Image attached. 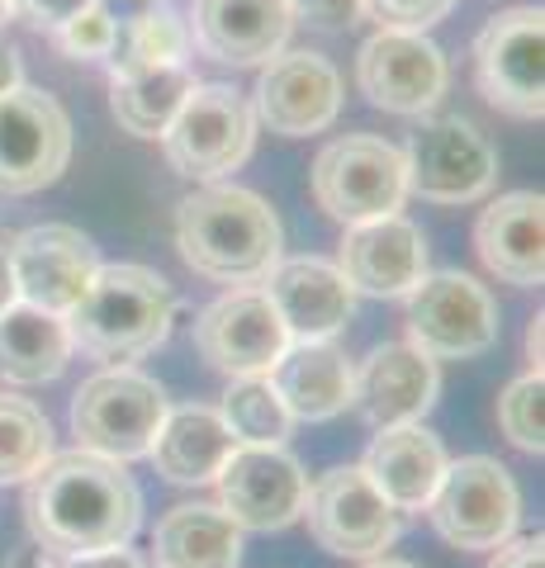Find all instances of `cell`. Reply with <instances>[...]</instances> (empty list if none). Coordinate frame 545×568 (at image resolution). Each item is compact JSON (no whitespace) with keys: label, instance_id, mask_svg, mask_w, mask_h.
<instances>
[{"label":"cell","instance_id":"obj_1","mask_svg":"<svg viewBox=\"0 0 545 568\" xmlns=\"http://www.w3.org/2000/svg\"><path fill=\"white\" fill-rule=\"evenodd\" d=\"M24 521L48 559L119 549L143 521V493L119 459L91 450L48 455L24 478Z\"/></svg>","mask_w":545,"mask_h":568},{"label":"cell","instance_id":"obj_2","mask_svg":"<svg viewBox=\"0 0 545 568\" xmlns=\"http://www.w3.org/2000/svg\"><path fill=\"white\" fill-rule=\"evenodd\" d=\"M175 246L185 265L214 284H261L275 261L285 233L275 209L242 185H200L175 209Z\"/></svg>","mask_w":545,"mask_h":568},{"label":"cell","instance_id":"obj_3","mask_svg":"<svg viewBox=\"0 0 545 568\" xmlns=\"http://www.w3.org/2000/svg\"><path fill=\"white\" fill-rule=\"evenodd\" d=\"M171 323H175L171 284L133 261L100 265L95 280L85 284L81 304L67 313L72 346H81L91 361L104 365L143 361L148 351H157L171 336Z\"/></svg>","mask_w":545,"mask_h":568},{"label":"cell","instance_id":"obj_4","mask_svg":"<svg viewBox=\"0 0 545 568\" xmlns=\"http://www.w3.org/2000/svg\"><path fill=\"white\" fill-rule=\"evenodd\" d=\"M166 394L162 384L148 379L133 365H104L100 375H91L77 398H72V436L77 450H91L104 459H143L152 450L157 432L166 422Z\"/></svg>","mask_w":545,"mask_h":568},{"label":"cell","instance_id":"obj_5","mask_svg":"<svg viewBox=\"0 0 545 568\" xmlns=\"http://www.w3.org/2000/svg\"><path fill=\"white\" fill-rule=\"evenodd\" d=\"M427 517L446 545L470 549V555H494L498 545L517 536L522 493L513 474L488 455L446 459V474L427 503Z\"/></svg>","mask_w":545,"mask_h":568},{"label":"cell","instance_id":"obj_6","mask_svg":"<svg viewBox=\"0 0 545 568\" xmlns=\"http://www.w3.org/2000/svg\"><path fill=\"white\" fill-rule=\"evenodd\" d=\"M313 200L337 223H371L390 219L408 200V175H403V152L390 138L346 133L332 138L313 162Z\"/></svg>","mask_w":545,"mask_h":568},{"label":"cell","instance_id":"obj_7","mask_svg":"<svg viewBox=\"0 0 545 568\" xmlns=\"http://www.w3.org/2000/svg\"><path fill=\"white\" fill-rule=\"evenodd\" d=\"M256 119L252 104L233 85H190L185 104L175 110L171 129L162 133V152L175 175L200 185H214L233 175L252 156Z\"/></svg>","mask_w":545,"mask_h":568},{"label":"cell","instance_id":"obj_8","mask_svg":"<svg viewBox=\"0 0 545 568\" xmlns=\"http://www.w3.org/2000/svg\"><path fill=\"white\" fill-rule=\"evenodd\" d=\"M545 14L541 6H513L488 14L474 39V81L494 110L513 119L545 114Z\"/></svg>","mask_w":545,"mask_h":568},{"label":"cell","instance_id":"obj_9","mask_svg":"<svg viewBox=\"0 0 545 568\" xmlns=\"http://www.w3.org/2000/svg\"><path fill=\"white\" fill-rule=\"evenodd\" d=\"M403 152V175L408 194H422L432 204H474L498 181V152L470 119L446 114L427 119L408 133Z\"/></svg>","mask_w":545,"mask_h":568},{"label":"cell","instance_id":"obj_10","mask_svg":"<svg viewBox=\"0 0 545 568\" xmlns=\"http://www.w3.org/2000/svg\"><path fill=\"white\" fill-rule=\"evenodd\" d=\"M403 298H408V346L432 361H470L498 342V304L465 271L422 275Z\"/></svg>","mask_w":545,"mask_h":568},{"label":"cell","instance_id":"obj_11","mask_svg":"<svg viewBox=\"0 0 545 568\" xmlns=\"http://www.w3.org/2000/svg\"><path fill=\"white\" fill-rule=\"evenodd\" d=\"M299 517H309V536L337 559H380L398 540V511L384 503V493L361 465L319 474Z\"/></svg>","mask_w":545,"mask_h":568},{"label":"cell","instance_id":"obj_12","mask_svg":"<svg viewBox=\"0 0 545 568\" xmlns=\"http://www.w3.org/2000/svg\"><path fill=\"white\" fill-rule=\"evenodd\" d=\"M72 162V119L48 91L14 85L0 95V194L48 190Z\"/></svg>","mask_w":545,"mask_h":568},{"label":"cell","instance_id":"obj_13","mask_svg":"<svg viewBox=\"0 0 545 568\" xmlns=\"http://www.w3.org/2000/svg\"><path fill=\"white\" fill-rule=\"evenodd\" d=\"M195 346L219 375L248 379V375H271V365L290 346V332L261 284H238V290H228L200 313Z\"/></svg>","mask_w":545,"mask_h":568},{"label":"cell","instance_id":"obj_14","mask_svg":"<svg viewBox=\"0 0 545 568\" xmlns=\"http://www.w3.org/2000/svg\"><path fill=\"white\" fill-rule=\"evenodd\" d=\"M361 95L384 114H427L446 95L451 67L427 33L380 29L356 52Z\"/></svg>","mask_w":545,"mask_h":568},{"label":"cell","instance_id":"obj_15","mask_svg":"<svg viewBox=\"0 0 545 568\" xmlns=\"http://www.w3.org/2000/svg\"><path fill=\"white\" fill-rule=\"evenodd\" d=\"M6 256H10V275H14L20 304L62 313V317L81 304L85 284H91L100 271V246L72 223L24 227L20 237H10Z\"/></svg>","mask_w":545,"mask_h":568},{"label":"cell","instance_id":"obj_16","mask_svg":"<svg viewBox=\"0 0 545 568\" xmlns=\"http://www.w3.org/2000/svg\"><path fill=\"white\" fill-rule=\"evenodd\" d=\"M214 484L219 507L242 530H285L309 497V474L285 446H238Z\"/></svg>","mask_w":545,"mask_h":568},{"label":"cell","instance_id":"obj_17","mask_svg":"<svg viewBox=\"0 0 545 568\" xmlns=\"http://www.w3.org/2000/svg\"><path fill=\"white\" fill-rule=\"evenodd\" d=\"M342 110V77L323 52H275L261 62V81L252 95V119L280 138L323 133Z\"/></svg>","mask_w":545,"mask_h":568},{"label":"cell","instance_id":"obj_18","mask_svg":"<svg viewBox=\"0 0 545 568\" xmlns=\"http://www.w3.org/2000/svg\"><path fill=\"white\" fill-rule=\"evenodd\" d=\"M337 271L351 284V294L403 298L427 275V237L408 219H398V213L351 223L337 252Z\"/></svg>","mask_w":545,"mask_h":568},{"label":"cell","instance_id":"obj_19","mask_svg":"<svg viewBox=\"0 0 545 568\" xmlns=\"http://www.w3.org/2000/svg\"><path fill=\"white\" fill-rule=\"evenodd\" d=\"M436 394H442V375L436 361L422 355L408 342H384L361 361L356 384H351V403L361 417L384 432V426H408L432 413Z\"/></svg>","mask_w":545,"mask_h":568},{"label":"cell","instance_id":"obj_20","mask_svg":"<svg viewBox=\"0 0 545 568\" xmlns=\"http://www.w3.org/2000/svg\"><path fill=\"white\" fill-rule=\"evenodd\" d=\"M261 290L275 304L290 342H332L351 323V313H356L351 284L342 280L337 265L319 256L275 261V271L266 275Z\"/></svg>","mask_w":545,"mask_h":568},{"label":"cell","instance_id":"obj_21","mask_svg":"<svg viewBox=\"0 0 545 568\" xmlns=\"http://www.w3.org/2000/svg\"><path fill=\"white\" fill-rule=\"evenodd\" d=\"M474 252L488 275L517 290H536L545 280V200L541 190H513L494 200L474 223Z\"/></svg>","mask_w":545,"mask_h":568},{"label":"cell","instance_id":"obj_22","mask_svg":"<svg viewBox=\"0 0 545 568\" xmlns=\"http://www.w3.org/2000/svg\"><path fill=\"white\" fill-rule=\"evenodd\" d=\"M294 14L285 0H195V43L223 67H261L285 52Z\"/></svg>","mask_w":545,"mask_h":568},{"label":"cell","instance_id":"obj_23","mask_svg":"<svg viewBox=\"0 0 545 568\" xmlns=\"http://www.w3.org/2000/svg\"><path fill=\"white\" fill-rule=\"evenodd\" d=\"M365 474L384 493L394 511H427L436 484L446 474V446L442 436L427 432L422 422L408 426H384L365 450Z\"/></svg>","mask_w":545,"mask_h":568},{"label":"cell","instance_id":"obj_24","mask_svg":"<svg viewBox=\"0 0 545 568\" xmlns=\"http://www.w3.org/2000/svg\"><path fill=\"white\" fill-rule=\"evenodd\" d=\"M266 379L294 422H327L351 407L356 365L332 342H290Z\"/></svg>","mask_w":545,"mask_h":568},{"label":"cell","instance_id":"obj_25","mask_svg":"<svg viewBox=\"0 0 545 568\" xmlns=\"http://www.w3.org/2000/svg\"><path fill=\"white\" fill-rule=\"evenodd\" d=\"M233 450H238V440L223 426L219 407L190 403V407H166V422H162V432H157L148 459L166 484L195 488V484H214L223 459Z\"/></svg>","mask_w":545,"mask_h":568},{"label":"cell","instance_id":"obj_26","mask_svg":"<svg viewBox=\"0 0 545 568\" xmlns=\"http://www.w3.org/2000/svg\"><path fill=\"white\" fill-rule=\"evenodd\" d=\"M72 332H67L62 313L33 308V304H14L0 313V379L6 384H48L58 379L67 361H72Z\"/></svg>","mask_w":545,"mask_h":568},{"label":"cell","instance_id":"obj_27","mask_svg":"<svg viewBox=\"0 0 545 568\" xmlns=\"http://www.w3.org/2000/svg\"><path fill=\"white\" fill-rule=\"evenodd\" d=\"M157 568H238L242 526L223 507L181 503L171 507L152 530Z\"/></svg>","mask_w":545,"mask_h":568},{"label":"cell","instance_id":"obj_28","mask_svg":"<svg viewBox=\"0 0 545 568\" xmlns=\"http://www.w3.org/2000/svg\"><path fill=\"white\" fill-rule=\"evenodd\" d=\"M190 77L185 62H171V67H129V71H114V85H110V110L119 119V129L133 133V138H162L171 129L175 110L185 104Z\"/></svg>","mask_w":545,"mask_h":568},{"label":"cell","instance_id":"obj_29","mask_svg":"<svg viewBox=\"0 0 545 568\" xmlns=\"http://www.w3.org/2000/svg\"><path fill=\"white\" fill-rule=\"evenodd\" d=\"M219 417L233 432L238 446H285L290 426H294V417L285 413V403H280L266 375H248V379L228 384Z\"/></svg>","mask_w":545,"mask_h":568},{"label":"cell","instance_id":"obj_30","mask_svg":"<svg viewBox=\"0 0 545 568\" xmlns=\"http://www.w3.org/2000/svg\"><path fill=\"white\" fill-rule=\"evenodd\" d=\"M48 455H52V426L43 407L0 394V484H24Z\"/></svg>","mask_w":545,"mask_h":568},{"label":"cell","instance_id":"obj_31","mask_svg":"<svg viewBox=\"0 0 545 568\" xmlns=\"http://www.w3.org/2000/svg\"><path fill=\"white\" fill-rule=\"evenodd\" d=\"M185 43L190 33L185 24L175 20L171 10H148L138 14L124 33V52L114 58V71H129V67H171L185 58Z\"/></svg>","mask_w":545,"mask_h":568},{"label":"cell","instance_id":"obj_32","mask_svg":"<svg viewBox=\"0 0 545 568\" xmlns=\"http://www.w3.org/2000/svg\"><path fill=\"white\" fill-rule=\"evenodd\" d=\"M498 426L517 450H526V455L545 450V379H541V369H526L522 379H513L503 388Z\"/></svg>","mask_w":545,"mask_h":568},{"label":"cell","instance_id":"obj_33","mask_svg":"<svg viewBox=\"0 0 545 568\" xmlns=\"http://www.w3.org/2000/svg\"><path fill=\"white\" fill-rule=\"evenodd\" d=\"M58 43H62L67 58H77V62L110 58L114 43H119V24L110 20V10H104L100 0H95V6L85 10V14H77V20H67V24L58 29Z\"/></svg>","mask_w":545,"mask_h":568},{"label":"cell","instance_id":"obj_34","mask_svg":"<svg viewBox=\"0 0 545 568\" xmlns=\"http://www.w3.org/2000/svg\"><path fill=\"white\" fill-rule=\"evenodd\" d=\"M455 10V0H365V14L380 29H403V33H427Z\"/></svg>","mask_w":545,"mask_h":568},{"label":"cell","instance_id":"obj_35","mask_svg":"<svg viewBox=\"0 0 545 568\" xmlns=\"http://www.w3.org/2000/svg\"><path fill=\"white\" fill-rule=\"evenodd\" d=\"M294 20L323 24V29H346L365 14V0H285Z\"/></svg>","mask_w":545,"mask_h":568},{"label":"cell","instance_id":"obj_36","mask_svg":"<svg viewBox=\"0 0 545 568\" xmlns=\"http://www.w3.org/2000/svg\"><path fill=\"white\" fill-rule=\"evenodd\" d=\"M91 6L95 0H10V14H20V20L58 33L67 20H77V14H85Z\"/></svg>","mask_w":545,"mask_h":568},{"label":"cell","instance_id":"obj_37","mask_svg":"<svg viewBox=\"0 0 545 568\" xmlns=\"http://www.w3.org/2000/svg\"><path fill=\"white\" fill-rule=\"evenodd\" d=\"M488 568H545V540L541 536H513L494 549Z\"/></svg>","mask_w":545,"mask_h":568},{"label":"cell","instance_id":"obj_38","mask_svg":"<svg viewBox=\"0 0 545 568\" xmlns=\"http://www.w3.org/2000/svg\"><path fill=\"white\" fill-rule=\"evenodd\" d=\"M58 568H143L129 545L119 549H95V555H77V559H58Z\"/></svg>","mask_w":545,"mask_h":568},{"label":"cell","instance_id":"obj_39","mask_svg":"<svg viewBox=\"0 0 545 568\" xmlns=\"http://www.w3.org/2000/svg\"><path fill=\"white\" fill-rule=\"evenodd\" d=\"M14 85H24V67H20V52L10 43H0V95H10Z\"/></svg>","mask_w":545,"mask_h":568},{"label":"cell","instance_id":"obj_40","mask_svg":"<svg viewBox=\"0 0 545 568\" xmlns=\"http://www.w3.org/2000/svg\"><path fill=\"white\" fill-rule=\"evenodd\" d=\"M14 275H10V256H6V242H0V313H6L14 304Z\"/></svg>","mask_w":545,"mask_h":568},{"label":"cell","instance_id":"obj_41","mask_svg":"<svg viewBox=\"0 0 545 568\" xmlns=\"http://www.w3.org/2000/svg\"><path fill=\"white\" fill-rule=\"evenodd\" d=\"M6 568H58V564H52L48 555H43V549L39 545H33V549H20V555H14Z\"/></svg>","mask_w":545,"mask_h":568},{"label":"cell","instance_id":"obj_42","mask_svg":"<svg viewBox=\"0 0 545 568\" xmlns=\"http://www.w3.org/2000/svg\"><path fill=\"white\" fill-rule=\"evenodd\" d=\"M541 327L545 317H532V327H526V361H532V369H541Z\"/></svg>","mask_w":545,"mask_h":568},{"label":"cell","instance_id":"obj_43","mask_svg":"<svg viewBox=\"0 0 545 568\" xmlns=\"http://www.w3.org/2000/svg\"><path fill=\"white\" fill-rule=\"evenodd\" d=\"M361 568H413L408 559H390V555H380V559H365Z\"/></svg>","mask_w":545,"mask_h":568},{"label":"cell","instance_id":"obj_44","mask_svg":"<svg viewBox=\"0 0 545 568\" xmlns=\"http://www.w3.org/2000/svg\"><path fill=\"white\" fill-rule=\"evenodd\" d=\"M10 20V0H0V24H6Z\"/></svg>","mask_w":545,"mask_h":568}]
</instances>
